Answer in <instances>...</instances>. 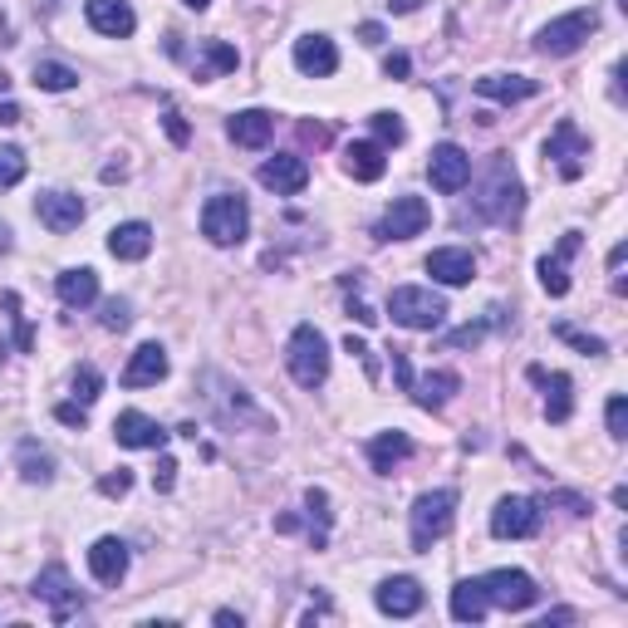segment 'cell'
Returning <instances> with one entry per match:
<instances>
[{
    "instance_id": "ee69618b",
    "label": "cell",
    "mask_w": 628,
    "mask_h": 628,
    "mask_svg": "<svg viewBox=\"0 0 628 628\" xmlns=\"http://www.w3.org/2000/svg\"><path fill=\"white\" fill-rule=\"evenodd\" d=\"M55 418L64 422V427H84V422H88V408H84V402H59Z\"/></svg>"
},
{
    "instance_id": "ab89813d",
    "label": "cell",
    "mask_w": 628,
    "mask_h": 628,
    "mask_svg": "<svg viewBox=\"0 0 628 628\" xmlns=\"http://www.w3.org/2000/svg\"><path fill=\"white\" fill-rule=\"evenodd\" d=\"M98 324H104V329H128V324H133V304L128 300H104V314H98Z\"/></svg>"
},
{
    "instance_id": "2e32d148",
    "label": "cell",
    "mask_w": 628,
    "mask_h": 628,
    "mask_svg": "<svg viewBox=\"0 0 628 628\" xmlns=\"http://www.w3.org/2000/svg\"><path fill=\"white\" fill-rule=\"evenodd\" d=\"M373 604H378V614H388V618H412L422 608V584L412 575H392L378 584Z\"/></svg>"
},
{
    "instance_id": "f6af8a7d",
    "label": "cell",
    "mask_w": 628,
    "mask_h": 628,
    "mask_svg": "<svg viewBox=\"0 0 628 628\" xmlns=\"http://www.w3.org/2000/svg\"><path fill=\"white\" fill-rule=\"evenodd\" d=\"M343 349H349L353 359H359L363 369H369V378H378V363H373V349H369V343H363V339H353V334H349V343H343Z\"/></svg>"
},
{
    "instance_id": "f5cc1de1",
    "label": "cell",
    "mask_w": 628,
    "mask_h": 628,
    "mask_svg": "<svg viewBox=\"0 0 628 628\" xmlns=\"http://www.w3.org/2000/svg\"><path fill=\"white\" fill-rule=\"evenodd\" d=\"M0 123H20V104H10V98H5V104H0Z\"/></svg>"
},
{
    "instance_id": "5b68a950",
    "label": "cell",
    "mask_w": 628,
    "mask_h": 628,
    "mask_svg": "<svg viewBox=\"0 0 628 628\" xmlns=\"http://www.w3.org/2000/svg\"><path fill=\"white\" fill-rule=\"evenodd\" d=\"M457 520V491H422L412 500V550H432Z\"/></svg>"
},
{
    "instance_id": "83f0119b",
    "label": "cell",
    "mask_w": 628,
    "mask_h": 628,
    "mask_svg": "<svg viewBox=\"0 0 628 628\" xmlns=\"http://www.w3.org/2000/svg\"><path fill=\"white\" fill-rule=\"evenodd\" d=\"M343 172L353 182H378L388 172V157H383V143H349L343 147Z\"/></svg>"
},
{
    "instance_id": "b9f144b4",
    "label": "cell",
    "mask_w": 628,
    "mask_h": 628,
    "mask_svg": "<svg viewBox=\"0 0 628 628\" xmlns=\"http://www.w3.org/2000/svg\"><path fill=\"white\" fill-rule=\"evenodd\" d=\"M162 128H167V137H172L177 147H186V143H192V128H186V118L177 113V108H167V113H162Z\"/></svg>"
},
{
    "instance_id": "f35d334b",
    "label": "cell",
    "mask_w": 628,
    "mask_h": 628,
    "mask_svg": "<svg viewBox=\"0 0 628 628\" xmlns=\"http://www.w3.org/2000/svg\"><path fill=\"white\" fill-rule=\"evenodd\" d=\"M604 418H608V437L624 442L628 437V398H624V392H614V398H608Z\"/></svg>"
},
{
    "instance_id": "ffe728a7",
    "label": "cell",
    "mask_w": 628,
    "mask_h": 628,
    "mask_svg": "<svg viewBox=\"0 0 628 628\" xmlns=\"http://www.w3.org/2000/svg\"><path fill=\"white\" fill-rule=\"evenodd\" d=\"M579 255V231H565L555 245V255H545L540 261V285H545V294H569V261Z\"/></svg>"
},
{
    "instance_id": "7dc6e473",
    "label": "cell",
    "mask_w": 628,
    "mask_h": 628,
    "mask_svg": "<svg viewBox=\"0 0 628 628\" xmlns=\"http://www.w3.org/2000/svg\"><path fill=\"white\" fill-rule=\"evenodd\" d=\"M388 359H392V378L402 383V392H408V383H412V363H408V353L402 349H388Z\"/></svg>"
},
{
    "instance_id": "8d00e7d4",
    "label": "cell",
    "mask_w": 628,
    "mask_h": 628,
    "mask_svg": "<svg viewBox=\"0 0 628 628\" xmlns=\"http://www.w3.org/2000/svg\"><path fill=\"white\" fill-rule=\"evenodd\" d=\"M369 123H373V133H378V143H383V147H398L402 137H408V128H402V118H398V113H373Z\"/></svg>"
},
{
    "instance_id": "603a6c76",
    "label": "cell",
    "mask_w": 628,
    "mask_h": 628,
    "mask_svg": "<svg viewBox=\"0 0 628 628\" xmlns=\"http://www.w3.org/2000/svg\"><path fill=\"white\" fill-rule=\"evenodd\" d=\"M88 569H94L98 584H118L128 575V545L118 535H98L88 550Z\"/></svg>"
},
{
    "instance_id": "74e56055",
    "label": "cell",
    "mask_w": 628,
    "mask_h": 628,
    "mask_svg": "<svg viewBox=\"0 0 628 628\" xmlns=\"http://www.w3.org/2000/svg\"><path fill=\"white\" fill-rule=\"evenodd\" d=\"M25 153H20V147H0V192H5V186H15L20 177H25Z\"/></svg>"
},
{
    "instance_id": "11a10c76",
    "label": "cell",
    "mask_w": 628,
    "mask_h": 628,
    "mask_svg": "<svg viewBox=\"0 0 628 628\" xmlns=\"http://www.w3.org/2000/svg\"><path fill=\"white\" fill-rule=\"evenodd\" d=\"M0 251H10V226H0Z\"/></svg>"
},
{
    "instance_id": "db71d44e",
    "label": "cell",
    "mask_w": 628,
    "mask_h": 628,
    "mask_svg": "<svg viewBox=\"0 0 628 628\" xmlns=\"http://www.w3.org/2000/svg\"><path fill=\"white\" fill-rule=\"evenodd\" d=\"M216 624H221V628H241V614H231V608H216Z\"/></svg>"
},
{
    "instance_id": "836d02e7",
    "label": "cell",
    "mask_w": 628,
    "mask_h": 628,
    "mask_svg": "<svg viewBox=\"0 0 628 628\" xmlns=\"http://www.w3.org/2000/svg\"><path fill=\"white\" fill-rule=\"evenodd\" d=\"M74 84L78 74L69 64H59V59H39L35 64V88H45V94H69Z\"/></svg>"
},
{
    "instance_id": "3957f363",
    "label": "cell",
    "mask_w": 628,
    "mask_h": 628,
    "mask_svg": "<svg viewBox=\"0 0 628 628\" xmlns=\"http://www.w3.org/2000/svg\"><path fill=\"white\" fill-rule=\"evenodd\" d=\"M285 363H290V378L300 388H319L329 378V339H324L314 324H300L285 343Z\"/></svg>"
},
{
    "instance_id": "d4e9b609",
    "label": "cell",
    "mask_w": 628,
    "mask_h": 628,
    "mask_svg": "<svg viewBox=\"0 0 628 628\" xmlns=\"http://www.w3.org/2000/svg\"><path fill=\"white\" fill-rule=\"evenodd\" d=\"M55 294H59V304H69V310H88V304L98 300V275L88 270V265H74V270H59Z\"/></svg>"
},
{
    "instance_id": "9c48e42d",
    "label": "cell",
    "mask_w": 628,
    "mask_h": 628,
    "mask_svg": "<svg viewBox=\"0 0 628 628\" xmlns=\"http://www.w3.org/2000/svg\"><path fill=\"white\" fill-rule=\"evenodd\" d=\"M432 221V206L422 202V196H392V206L383 212V221L373 226V235L378 241H412V235H422Z\"/></svg>"
},
{
    "instance_id": "5bb4252c",
    "label": "cell",
    "mask_w": 628,
    "mask_h": 628,
    "mask_svg": "<svg viewBox=\"0 0 628 628\" xmlns=\"http://www.w3.org/2000/svg\"><path fill=\"white\" fill-rule=\"evenodd\" d=\"M255 177H261V186H270L275 196H294L310 182V162H304L300 153H275V157H265Z\"/></svg>"
},
{
    "instance_id": "f907efd6",
    "label": "cell",
    "mask_w": 628,
    "mask_h": 628,
    "mask_svg": "<svg viewBox=\"0 0 628 628\" xmlns=\"http://www.w3.org/2000/svg\"><path fill=\"white\" fill-rule=\"evenodd\" d=\"M359 39H363V45H383V25H373V20H369V25H359Z\"/></svg>"
},
{
    "instance_id": "4dcf8cb0",
    "label": "cell",
    "mask_w": 628,
    "mask_h": 628,
    "mask_svg": "<svg viewBox=\"0 0 628 628\" xmlns=\"http://www.w3.org/2000/svg\"><path fill=\"white\" fill-rule=\"evenodd\" d=\"M530 378L545 383V392H550V398H545V418L550 422H569V412H575V392H569L575 383H569V373H550V378H545V369H530Z\"/></svg>"
},
{
    "instance_id": "60d3db41",
    "label": "cell",
    "mask_w": 628,
    "mask_h": 628,
    "mask_svg": "<svg viewBox=\"0 0 628 628\" xmlns=\"http://www.w3.org/2000/svg\"><path fill=\"white\" fill-rule=\"evenodd\" d=\"M555 334H559L565 343H575L579 353H608V343H604V339H594V334H579L575 324H555Z\"/></svg>"
},
{
    "instance_id": "277c9868",
    "label": "cell",
    "mask_w": 628,
    "mask_h": 628,
    "mask_svg": "<svg viewBox=\"0 0 628 628\" xmlns=\"http://www.w3.org/2000/svg\"><path fill=\"white\" fill-rule=\"evenodd\" d=\"M388 314H392V324H402V329L432 334L447 324V300L422 290V285H398V290L388 294Z\"/></svg>"
},
{
    "instance_id": "4fadbf2b",
    "label": "cell",
    "mask_w": 628,
    "mask_h": 628,
    "mask_svg": "<svg viewBox=\"0 0 628 628\" xmlns=\"http://www.w3.org/2000/svg\"><path fill=\"white\" fill-rule=\"evenodd\" d=\"M35 599H45L49 604V614L64 624L69 614H74L78 604H84V594L74 589V579H69V569L64 565H49V569H39V579H35V589H29Z\"/></svg>"
},
{
    "instance_id": "44dd1931",
    "label": "cell",
    "mask_w": 628,
    "mask_h": 628,
    "mask_svg": "<svg viewBox=\"0 0 628 628\" xmlns=\"http://www.w3.org/2000/svg\"><path fill=\"white\" fill-rule=\"evenodd\" d=\"M167 378V349L162 343H137L123 369V388H153Z\"/></svg>"
},
{
    "instance_id": "6f0895ef",
    "label": "cell",
    "mask_w": 628,
    "mask_h": 628,
    "mask_svg": "<svg viewBox=\"0 0 628 628\" xmlns=\"http://www.w3.org/2000/svg\"><path fill=\"white\" fill-rule=\"evenodd\" d=\"M5 88H10V74H0V94H5Z\"/></svg>"
},
{
    "instance_id": "8fae6325",
    "label": "cell",
    "mask_w": 628,
    "mask_h": 628,
    "mask_svg": "<svg viewBox=\"0 0 628 628\" xmlns=\"http://www.w3.org/2000/svg\"><path fill=\"white\" fill-rule=\"evenodd\" d=\"M427 177H432V186H437L442 196H457L461 186L471 182V157H467V147L437 143V147H432V157H427Z\"/></svg>"
},
{
    "instance_id": "8992f818",
    "label": "cell",
    "mask_w": 628,
    "mask_h": 628,
    "mask_svg": "<svg viewBox=\"0 0 628 628\" xmlns=\"http://www.w3.org/2000/svg\"><path fill=\"white\" fill-rule=\"evenodd\" d=\"M594 29H599V10L594 5H589V10H569V15L550 20V25L540 29L535 49H540V55H550V59H565V55H575V49L584 45Z\"/></svg>"
},
{
    "instance_id": "7c38bea8",
    "label": "cell",
    "mask_w": 628,
    "mask_h": 628,
    "mask_svg": "<svg viewBox=\"0 0 628 628\" xmlns=\"http://www.w3.org/2000/svg\"><path fill=\"white\" fill-rule=\"evenodd\" d=\"M113 437H118V447H133V451H162L172 432L157 427V418H147V412L128 408V412H118V418H113Z\"/></svg>"
},
{
    "instance_id": "1f68e13d",
    "label": "cell",
    "mask_w": 628,
    "mask_h": 628,
    "mask_svg": "<svg viewBox=\"0 0 628 628\" xmlns=\"http://www.w3.org/2000/svg\"><path fill=\"white\" fill-rule=\"evenodd\" d=\"M491 614L486 594H481V579H461L457 589H451V618L457 624H481V618Z\"/></svg>"
},
{
    "instance_id": "7a4b0ae2",
    "label": "cell",
    "mask_w": 628,
    "mask_h": 628,
    "mask_svg": "<svg viewBox=\"0 0 628 628\" xmlns=\"http://www.w3.org/2000/svg\"><path fill=\"white\" fill-rule=\"evenodd\" d=\"M202 235L212 245H241L251 235V206L241 192H216L202 206Z\"/></svg>"
},
{
    "instance_id": "9f6ffc18",
    "label": "cell",
    "mask_w": 628,
    "mask_h": 628,
    "mask_svg": "<svg viewBox=\"0 0 628 628\" xmlns=\"http://www.w3.org/2000/svg\"><path fill=\"white\" fill-rule=\"evenodd\" d=\"M182 5H186V10H206V5H212V0H182Z\"/></svg>"
},
{
    "instance_id": "7402d4cb",
    "label": "cell",
    "mask_w": 628,
    "mask_h": 628,
    "mask_svg": "<svg viewBox=\"0 0 628 628\" xmlns=\"http://www.w3.org/2000/svg\"><path fill=\"white\" fill-rule=\"evenodd\" d=\"M461 388V378L451 369H432V373H422V378H412L408 383V392H412V402H418L422 412H437V408H447V398Z\"/></svg>"
},
{
    "instance_id": "bcb514c9",
    "label": "cell",
    "mask_w": 628,
    "mask_h": 628,
    "mask_svg": "<svg viewBox=\"0 0 628 628\" xmlns=\"http://www.w3.org/2000/svg\"><path fill=\"white\" fill-rule=\"evenodd\" d=\"M153 486H157V491H172V486H177V461H172V457H162V461H157V471H153Z\"/></svg>"
},
{
    "instance_id": "7bdbcfd3",
    "label": "cell",
    "mask_w": 628,
    "mask_h": 628,
    "mask_svg": "<svg viewBox=\"0 0 628 628\" xmlns=\"http://www.w3.org/2000/svg\"><path fill=\"white\" fill-rule=\"evenodd\" d=\"M98 491H104V496H128V491H133V471H123V467H118L113 476H104V481H98Z\"/></svg>"
},
{
    "instance_id": "6da1fadb",
    "label": "cell",
    "mask_w": 628,
    "mask_h": 628,
    "mask_svg": "<svg viewBox=\"0 0 628 628\" xmlns=\"http://www.w3.org/2000/svg\"><path fill=\"white\" fill-rule=\"evenodd\" d=\"M526 212V182H520L510 153H491L471 202L457 212V226H510Z\"/></svg>"
},
{
    "instance_id": "4316f807",
    "label": "cell",
    "mask_w": 628,
    "mask_h": 628,
    "mask_svg": "<svg viewBox=\"0 0 628 628\" xmlns=\"http://www.w3.org/2000/svg\"><path fill=\"white\" fill-rule=\"evenodd\" d=\"M476 94L491 98V104H520V98H535L540 84L526 74H486V78H476Z\"/></svg>"
},
{
    "instance_id": "f546056e",
    "label": "cell",
    "mask_w": 628,
    "mask_h": 628,
    "mask_svg": "<svg viewBox=\"0 0 628 628\" xmlns=\"http://www.w3.org/2000/svg\"><path fill=\"white\" fill-rule=\"evenodd\" d=\"M241 64V55H235L226 39H202L192 55V74L196 78H216V74H231V69Z\"/></svg>"
},
{
    "instance_id": "d6a6232c",
    "label": "cell",
    "mask_w": 628,
    "mask_h": 628,
    "mask_svg": "<svg viewBox=\"0 0 628 628\" xmlns=\"http://www.w3.org/2000/svg\"><path fill=\"white\" fill-rule=\"evenodd\" d=\"M20 476L35 481V486H45V481H55V457H49L39 442H20Z\"/></svg>"
},
{
    "instance_id": "52a82bcc",
    "label": "cell",
    "mask_w": 628,
    "mask_h": 628,
    "mask_svg": "<svg viewBox=\"0 0 628 628\" xmlns=\"http://www.w3.org/2000/svg\"><path fill=\"white\" fill-rule=\"evenodd\" d=\"M481 594H486L491 608H506V614H520L540 599V584L526 575V569H491L481 575Z\"/></svg>"
},
{
    "instance_id": "d590c367",
    "label": "cell",
    "mask_w": 628,
    "mask_h": 628,
    "mask_svg": "<svg viewBox=\"0 0 628 628\" xmlns=\"http://www.w3.org/2000/svg\"><path fill=\"white\" fill-rule=\"evenodd\" d=\"M98 392H104V373H98L94 363H78V373H74V398L88 408V402H94Z\"/></svg>"
},
{
    "instance_id": "f1b7e54d",
    "label": "cell",
    "mask_w": 628,
    "mask_h": 628,
    "mask_svg": "<svg viewBox=\"0 0 628 628\" xmlns=\"http://www.w3.org/2000/svg\"><path fill=\"white\" fill-rule=\"evenodd\" d=\"M412 457V437L408 432H378V437L369 442V467L378 471V476H392V467L398 461Z\"/></svg>"
},
{
    "instance_id": "30bf717a",
    "label": "cell",
    "mask_w": 628,
    "mask_h": 628,
    "mask_svg": "<svg viewBox=\"0 0 628 628\" xmlns=\"http://www.w3.org/2000/svg\"><path fill=\"white\" fill-rule=\"evenodd\" d=\"M584 157H589V137L579 133L569 118H559L555 133H550V143H545V162H555L559 177H565V182H575V177L584 172Z\"/></svg>"
},
{
    "instance_id": "ba28073f",
    "label": "cell",
    "mask_w": 628,
    "mask_h": 628,
    "mask_svg": "<svg viewBox=\"0 0 628 628\" xmlns=\"http://www.w3.org/2000/svg\"><path fill=\"white\" fill-rule=\"evenodd\" d=\"M545 520L535 496H500L496 510H491V535L496 540H530Z\"/></svg>"
},
{
    "instance_id": "816d5d0a",
    "label": "cell",
    "mask_w": 628,
    "mask_h": 628,
    "mask_svg": "<svg viewBox=\"0 0 628 628\" xmlns=\"http://www.w3.org/2000/svg\"><path fill=\"white\" fill-rule=\"evenodd\" d=\"M392 15H412V10H422V0H388Z\"/></svg>"
},
{
    "instance_id": "ac0fdd59",
    "label": "cell",
    "mask_w": 628,
    "mask_h": 628,
    "mask_svg": "<svg viewBox=\"0 0 628 628\" xmlns=\"http://www.w3.org/2000/svg\"><path fill=\"white\" fill-rule=\"evenodd\" d=\"M294 69L310 78H329L339 69V49L329 35H300L294 39Z\"/></svg>"
},
{
    "instance_id": "e0dca14e",
    "label": "cell",
    "mask_w": 628,
    "mask_h": 628,
    "mask_svg": "<svg viewBox=\"0 0 628 628\" xmlns=\"http://www.w3.org/2000/svg\"><path fill=\"white\" fill-rule=\"evenodd\" d=\"M84 20L108 39H128L137 29V15L128 0H84Z\"/></svg>"
},
{
    "instance_id": "484cf974",
    "label": "cell",
    "mask_w": 628,
    "mask_h": 628,
    "mask_svg": "<svg viewBox=\"0 0 628 628\" xmlns=\"http://www.w3.org/2000/svg\"><path fill=\"white\" fill-rule=\"evenodd\" d=\"M153 251V226L147 221H123L108 231V255L113 261H143Z\"/></svg>"
},
{
    "instance_id": "681fc988",
    "label": "cell",
    "mask_w": 628,
    "mask_h": 628,
    "mask_svg": "<svg viewBox=\"0 0 628 628\" xmlns=\"http://www.w3.org/2000/svg\"><path fill=\"white\" fill-rule=\"evenodd\" d=\"M349 314H353V319H359V324H378V314H373L363 300H353V294H349Z\"/></svg>"
},
{
    "instance_id": "d6986e66",
    "label": "cell",
    "mask_w": 628,
    "mask_h": 628,
    "mask_svg": "<svg viewBox=\"0 0 628 628\" xmlns=\"http://www.w3.org/2000/svg\"><path fill=\"white\" fill-rule=\"evenodd\" d=\"M427 275L442 285H471L476 280V255L461 251V245H437L427 255Z\"/></svg>"
},
{
    "instance_id": "c3c4849f",
    "label": "cell",
    "mask_w": 628,
    "mask_h": 628,
    "mask_svg": "<svg viewBox=\"0 0 628 628\" xmlns=\"http://www.w3.org/2000/svg\"><path fill=\"white\" fill-rule=\"evenodd\" d=\"M383 74H388V78H408V74H412V59L398 49V55H388V59H383Z\"/></svg>"
},
{
    "instance_id": "cb8c5ba5",
    "label": "cell",
    "mask_w": 628,
    "mask_h": 628,
    "mask_svg": "<svg viewBox=\"0 0 628 628\" xmlns=\"http://www.w3.org/2000/svg\"><path fill=\"white\" fill-rule=\"evenodd\" d=\"M226 133H231L235 147H265L275 133V113H265V108H241V113H231Z\"/></svg>"
},
{
    "instance_id": "9a60e30c",
    "label": "cell",
    "mask_w": 628,
    "mask_h": 628,
    "mask_svg": "<svg viewBox=\"0 0 628 628\" xmlns=\"http://www.w3.org/2000/svg\"><path fill=\"white\" fill-rule=\"evenodd\" d=\"M84 212H88V206L78 202L74 192H39V196H35V216H39V221H45L55 235L78 231V221H84Z\"/></svg>"
},
{
    "instance_id": "e575fe53",
    "label": "cell",
    "mask_w": 628,
    "mask_h": 628,
    "mask_svg": "<svg viewBox=\"0 0 628 628\" xmlns=\"http://www.w3.org/2000/svg\"><path fill=\"white\" fill-rule=\"evenodd\" d=\"M500 310H486V319H476V324H461V329H451L447 334V349H476L481 339H486V329H500Z\"/></svg>"
}]
</instances>
